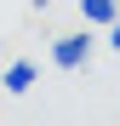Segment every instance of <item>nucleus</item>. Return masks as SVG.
Listing matches in <instances>:
<instances>
[{"mask_svg": "<svg viewBox=\"0 0 120 126\" xmlns=\"http://www.w3.org/2000/svg\"><path fill=\"white\" fill-rule=\"evenodd\" d=\"M34 6H46V0H34Z\"/></svg>", "mask_w": 120, "mask_h": 126, "instance_id": "nucleus-5", "label": "nucleus"}, {"mask_svg": "<svg viewBox=\"0 0 120 126\" xmlns=\"http://www.w3.org/2000/svg\"><path fill=\"white\" fill-rule=\"evenodd\" d=\"M109 46H120V17H114V23H109Z\"/></svg>", "mask_w": 120, "mask_h": 126, "instance_id": "nucleus-4", "label": "nucleus"}, {"mask_svg": "<svg viewBox=\"0 0 120 126\" xmlns=\"http://www.w3.org/2000/svg\"><path fill=\"white\" fill-rule=\"evenodd\" d=\"M80 17H86V23H114L120 0H80Z\"/></svg>", "mask_w": 120, "mask_h": 126, "instance_id": "nucleus-3", "label": "nucleus"}, {"mask_svg": "<svg viewBox=\"0 0 120 126\" xmlns=\"http://www.w3.org/2000/svg\"><path fill=\"white\" fill-rule=\"evenodd\" d=\"M0 86H6L12 97H23V92L34 86V63H12V69H6V75H0Z\"/></svg>", "mask_w": 120, "mask_h": 126, "instance_id": "nucleus-2", "label": "nucleus"}, {"mask_svg": "<svg viewBox=\"0 0 120 126\" xmlns=\"http://www.w3.org/2000/svg\"><path fill=\"white\" fill-rule=\"evenodd\" d=\"M86 57H92V34H63L52 46V63H57V69H86Z\"/></svg>", "mask_w": 120, "mask_h": 126, "instance_id": "nucleus-1", "label": "nucleus"}]
</instances>
